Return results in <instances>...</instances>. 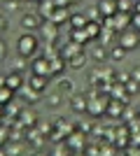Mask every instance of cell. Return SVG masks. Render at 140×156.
Listing matches in <instances>:
<instances>
[{
  "label": "cell",
  "mask_w": 140,
  "mask_h": 156,
  "mask_svg": "<svg viewBox=\"0 0 140 156\" xmlns=\"http://www.w3.org/2000/svg\"><path fill=\"white\" fill-rule=\"evenodd\" d=\"M0 117H2V112H0Z\"/></svg>",
  "instance_id": "ab89813d"
},
{
  "label": "cell",
  "mask_w": 140,
  "mask_h": 156,
  "mask_svg": "<svg viewBox=\"0 0 140 156\" xmlns=\"http://www.w3.org/2000/svg\"><path fill=\"white\" fill-rule=\"evenodd\" d=\"M124 86H126V93H128V96H133V93L140 91V84H138V82H133V79H128Z\"/></svg>",
  "instance_id": "83f0119b"
},
{
  "label": "cell",
  "mask_w": 140,
  "mask_h": 156,
  "mask_svg": "<svg viewBox=\"0 0 140 156\" xmlns=\"http://www.w3.org/2000/svg\"><path fill=\"white\" fill-rule=\"evenodd\" d=\"M66 65H68V61L63 58V56H54V58H49V79L63 75V72H66Z\"/></svg>",
  "instance_id": "52a82bcc"
},
{
  "label": "cell",
  "mask_w": 140,
  "mask_h": 156,
  "mask_svg": "<svg viewBox=\"0 0 140 156\" xmlns=\"http://www.w3.org/2000/svg\"><path fill=\"white\" fill-rule=\"evenodd\" d=\"M105 114L112 117V119H121V114H124V103H121V100H107Z\"/></svg>",
  "instance_id": "5bb4252c"
},
{
  "label": "cell",
  "mask_w": 140,
  "mask_h": 156,
  "mask_svg": "<svg viewBox=\"0 0 140 156\" xmlns=\"http://www.w3.org/2000/svg\"><path fill=\"white\" fill-rule=\"evenodd\" d=\"M133 7H135V0H117V12L133 14Z\"/></svg>",
  "instance_id": "603a6c76"
},
{
  "label": "cell",
  "mask_w": 140,
  "mask_h": 156,
  "mask_svg": "<svg viewBox=\"0 0 140 156\" xmlns=\"http://www.w3.org/2000/svg\"><path fill=\"white\" fill-rule=\"evenodd\" d=\"M5 86L9 89V91H14V93H19L21 91V86H23V77H21L19 72H7L5 75Z\"/></svg>",
  "instance_id": "ba28073f"
},
{
  "label": "cell",
  "mask_w": 140,
  "mask_h": 156,
  "mask_svg": "<svg viewBox=\"0 0 140 156\" xmlns=\"http://www.w3.org/2000/svg\"><path fill=\"white\" fill-rule=\"evenodd\" d=\"M80 51H84L82 49V44H77V42H73V40H68L66 44L61 47V51H59V56H63V58H70V56H75V54H80Z\"/></svg>",
  "instance_id": "8fae6325"
},
{
  "label": "cell",
  "mask_w": 140,
  "mask_h": 156,
  "mask_svg": "<svg viewBox=\"0 0 140 156\" xmlns=\"http://www.w3.org/2000/svg\"><path fill=\"white\" fill-rule=\"evenodd\" d=\"M135 110H138V117H140V105H138V107H135Z\"/></svg>",
  "instance_id": "f35d334b"
},
{
  "label": "cell",
  "mask_w": 140,
  "mask_h": 156,
  "mask_svg": "<svg viewBox=\"0 0 140 156\" xmlns=\"http://www.w3.org/2000/svg\"><path fill=\"white\" fill-rule=\"evenodd\" d=\"M105 23L103 26H110V28H114L117 33H124V30H128L131 28V19H133V14H126V12H114L112 16H105Z\"/></svg>",
  "instance_id": "7a4b0ae2"
},
{
  "label": "cell",
  "mask_w": 140,
  "mask_h": 156,
  "mask_svg": "<svg viewBox=\"0 0 140 156\" xmlns=\"http://www.w3.org/2000/svg\"><path fill=\"white\" fill-rule=\"evenodd\" d=\"M28 86H31L35 93H45V91H47V86H49V77H45V75H31V79H28Z\"/></svg>",
  "instance_id": "9c48e42d"
},
{
  "label": "cell",
  "mask_w": 140,
  "mask_h": 156,
  "mask_svg": "<svg viewBox=\"0 0 140 156\" xmlns=\"http://www.w3.org/2000/svg\"><path fill=\"white\" fill-rule=\"evenodd\" d=\"M107 91H110V98H112V100H121V103L126 105L128 96H124V93H126V86H124V84L114 82V84H110V89H107Z\"/></svg>",
  "instance_id": "4fadbf2b"
},
{
  "label": "cell",
  "mask_w": 140,
  "mask_h": 156,
  "mask_svg": "<svg viewBox=\"0 0 140 156\" xmlns=\"http://www.w3.org/2000/svg\"><path fill=\"white\" fill-rule=\"evenodd\" d=\"M7 137H9V135H7V130H5V128H0V144H5V142H7Z\"/></svg>",
  "instance_id": "d590c367"
},
{
  "label": "cell",
  "mask_w": 140,
  "mask_h": 156,
  "mask_svg": "<svg viewBox=\"0 0 140 156\" xmlns=\"http://www.w3.org/2000/svg\"><path fill=\"white\" fill-rule=\"evenodd\" d=\"M31 72H33V75H45V77H49V58H45V56H33V61H31Z\"/></svg>",
  "instance_id": "8992f818"
},
{
  "label": "cell",
  "mask_w": 140,
  "mask_h": 156,
  "mask_svg": "<svg viewBox=\"0 0 140 156\" xmlns=\"http://www.w3.org/2000/svg\"><path fill=\"white\" fill-rule=\"evenodd\" d=\"M126 58V49H124V47H112V49H110V61H114V63H119V61H124Z\"/></svg>",
  "instance_id": "7402d4cb"
},
{
  "label": "cell",
  "mask_w": 140,
  "mask_h": 156,
  "mask_svg": "<svg viewBox=\"0 0 140 156\" xmlns=\"http://www.w3.org/2000/svg\"><path fill=\"white\" fill-rule=\"evenodd\" d=\"M66 19H70V9H68V7H56V9H54V14H52V19H49V21H54L56 26H61V23H63Z\"/></svg>",
  "instance_id": "e0dca14e"
},
{
  "label": "cell",
  "mask_w": 140,
  "mask_h": 156,
  "mask_svg": "<svg viewBox=\"0 0 140 156\" xmlns=\"http://www.w3.org/2000/svg\"><path fill=\"white\" fill-rule=\"evenodd\" d=\"M7 28H9V19H7L5 14H0V35H2Z\"/></svg>",
  "instance_id": "f546056e"
},
{
  "label": "cell",
  "mask_w": 140,
  "mask_h": 156,
  "mask_svg": "<svg viewBox=\"0 0 140 156\" xmlns=\"http://www.w3.org/2000/svg\"><path fill=\"white\" fill-rule=\"evenodd\" d=\"M119 47H124L126 51H133V49H138L140 47V35L133 30V28H128V30L119 33V42H117Z\"/></svg>",
  "instance_id": "3957f363"
},
{
  "label": "cell",
  "mask_w": 140,
  "mask_h": 156,
  "mask_svg": "<svg viewBox=\"0 0 140 156\" xmlns=\"http://www.w3.org/2000/svg\"><path fill=\"white\" fill-rule=\"evenodd\" d=\"M7 56V44H5V40H0V61Z\"/></svg>",
  "instance_id": "836d02e7"
},
{
  "label": "cell",
  "mask_w": 140,
  "mask_h": 156,
  "mask_svg": "<svg viewBox=\"0 0 140 156\" xmlns=\"http://www.w3.org/2000/svg\"><path fill=\"white\" fill-rule=\"evenodd\" d=\"M87 61H89V56L84 51H80V54H75V56H70L68 58V65L70 68H75V70H80V68H84L87 65Z\"/></svg>",
  "instance_id": "ac0fdd59"
},
{
  "label": "cell",
  "mask_w": 140,
  "mask_h": 156,
  "mask_svg": "<svg viewBox=\"0 0 140 156\" xmlns=\"http://www.w3.org/2000/svg\"><path fill=\"white\" fill-rule=\"evenodd\" d=\"M42 26V16L38 12H26L23 16H21V28L28 33H33V30H40Z\"/></svg>",
  "instance_id": "5b68a950"
},
{
  "label": "cell",
  "mask_w": 140,
  "mask_h": 156,
  "mask_svg": "<svg viewBox=\"0 0 140 156\" xmlns=\"http://www.w3.org/2000/svg\"><path fill=\"white\" fill-rule=\"evenodd\" d=\"M70 142H73V144H82V137H80V135H77V137L73 135V137H70Z\"/></svg>",
  "instance_id": "8d00e7d4"
},
{
  "label": "cell",
  "mask_w": 140,
  "mask_h": 156,
  "mask_svg": "<svg viewBox=\"0 0 140 156\" xmlns=\"http://www.w3.org/2000/svg\"><path fill=\"white\" fill-rule=\"evenodd\" d=\"M91 58H93V63L103 65L107 58H110V49H107L105 44H96V47H93V51H91Z\"/></svg>",
  "instance_id": "7c38bea8"
},
{
  "label": "cell",
  "mask_w": 140,
  "mask_h": 156,
  "mask_svg": "<svg viewBox=\"0 0 140 156\" xmlns=\"http://www.w3.org/2000/svg\"><path fill=\"white\" fill-rule=\"evenodd\" d=\"M89 23V19H87V14H70V28H84Z\"/></svg>",
  "instance_id": "44dd1931"
},
{
  "label": "cell",
  "mask_w": 140,
  "mask_h": 156,
  "mask_svg": "<svg viewBox=\"0 0 140 156\" xmlns=\"http://www.w3.org/2000/svg\"><path fill=\"white\" fill-rule=\"evenodd\" d=\"M100 9V14L103 16H112L114 12H117V0H98V5H96Z\"/></svg>",
  "instance_id": "2e32d148"
},
{
  "label": "cell",
  "mask_w": 140,
  "mask_h": 156,
  "mask_svg": "<svg viewBox=\"0 0 140 156\" xmlns=\"http://www.w3.org/2000/svg\"><path fill=\"white\" fill-rule=\"evenodd\" d=\"M131 79H133V82H138V84H140V68H135V70L131 72Z\"/></svg>",
  "instance_id": "e575fe53"
},
{
  "label": "cell",
  "mask_w": 140,
  "mask_h": 156,
  "mask_svg": "<svg viewBox=\"0 0 140 156\" xmlns=\"http://www.w3.org/2000/svg\"><path fill=\"white\" fill-rule=\"evenodd\" d=\"M56 30H59V26L54 23V21H42V26H40V35L47 40V42H54V37H56Z\"/></svg>",
  "instance_id": "30bf717a"
},
{
  "label": "cell",
  "mask_w": 140,
  "mask_h": 156,
  "mask_svg": "<svg viewBox=\"0 0 140 156\" xmlns=\"http://www.w3.org/2000/svg\"><path fill=\"white\" fill-rule=\"evenodd\" d=\"M131 28L140 35V14H133V19H131Z\"/></svg>",
  "instance_id": "4dcf8cb0"
},
{
  "label": "cell",
  "mask_w": 140,
  "mask_h": 156,
  "mask_svg": "<svg viewBox=\"0 0 140 156\" xmlns=\"http://www.w3.org/2000/svg\"><path fill=\"white\" fill-rule=\"evenodd\" d=\"M128 79H131V72H117V82L119 84H126Z\"/></svg>",
  "instance_id": "1f68e13d"
},
{
  "label": "cell",
  "mask_w": 140,
  "mask_h": 156,
  "mask_svg": "<svg viewBox=\"0 0 140 156\" xmlns=\"http://www.w3.org/2000/svg\"><path fill=\"white\" fill-rule=\"evenodd\" d=\"M59 91H73V84H70L68 79H61L59 82Z\"/></svg>",
  "instance_id": "d6a6232c"
},
{
  "label": "cell",
  "mask_w": 140,
  "mask_h": 156,
  "mask_svg": "<svg viewBox=\"0 0 140 156\" xmlns=\"http://www.w3.org/2000/svg\"><path fill=\"white\" fill-rule=\"evenodd\" d=\"M124 121H135L138 119V110H131V107H124V114H121Z\"/></svg>",
  "instance_id": "4316f807"
},
{
  "label": "cell",
  "mask_w": 140,
  "mask_h": 156,
  "mask_svg": "<svg viewBox=\"0 0 140 156\" xmlns=\"http://www.w3.org/2000/svg\"><path fill=\"white\" fill-rule=\"evenodd\" d=\"M70 40L84 47V44L89 42V35H87V30H84V28H75V30H70Z\"/></svg>",
  "instance_id": "ffe728a7"
},
{
  "label": "cell",
  "mask_w": 140,
  "mask_h": 156,
  "mask_svg": "<svg viewBox=\"0 0 140 156\" xmlns=\"http://www.w3.org/2000/svg\"><path fill=\"white\" fill-rule=\"evenodd\" d=\"M12 93H14V91H9L7 86H2V89H0V107H2V105H7L9 100H12Z\"/></svg>",
  "instance_id": "d4e9b609"
},
{
  "label": "cell",
  "mask_w": 140,
  "mask_h": 156,
  "mask_svg": "<svg viewBox=\"0 0 140 156\" xmlns=\"http://www.w3.org/2000/svg\"><path fill=\"white\" fill-rule=\"evenodd\" d=\"M107 107V98H98V93L89 96V103H87V112L91 117H100Z\"/></svg>",
  "instance_id": "277c9868"
},
{
  "label": "cell",
  "mask_w": 140,
  "mask_h": 156,
  "mask_svg": "<svg viewBox=\"0 0 140 156\" xmlns=\"http://www.w3.org/2000/svg\"><path fill=\"white\" fill-rule=\"evenodd\" d=\"M47 105H52V107H59V105H61V96H59V91H56V96H49V98H47Z\"/></svg>",
  "instance_id": "f1b7e54d"
},
{
  "label": "cell",
  "mask_w": 140,
  "mask_h": 156,
  "mask_svg": "<svg viewBox=\"0 0 140 156\" xmlns=\"http://www.w3.org/2000/svg\"><path fill=\"white\" fill-rule=\"evenodd\" d=\"M84 30H87L89 40H96V37H100V30H103V23H100V21H89L87 26H84Z\"/></svg>",
  "instance_id": "d6986e66"
},
{
  "label": "cell",
  "mask_w": 140,
  "mask_h": 156,
  "mask_svg": "<svg viewBox=\"0 0 140 156\" xmlns=\"http://www.w3.org/2000/svg\"><path fill=\"white\" fill-rule=\"evenodd\" d=\"M87 103H89V98H84L82 93H75L70 96V107H73L75 112H87Z\"/></svg>",
  "instance_id": "9a60e30c"
},
{
  "label": "cell",
  "mask_w": 140,
  "mask_h": 156,
  "mask_svg": "<svg viewBox=\"0 0 140 156\" xmlns=\"http://www.w3.org/2000/svg\"><path fill=\"white\" fill-rule=\"evenodd\" d=\"M2 86H5V75H2V77H0V89H2Z\"/></svg>",
  "instance_id": "74e56055"
},
{
  "label": "cell",
  "mask_w": 140,
  "mask_h": 156,
  "mask_svg": "<svg viewBox=\"0 0 140 156\" xmlns=\"http://www.w3.org/2000/svg\"><path fill=\"white\" fill-rule=\"evenodd\" d=\"M12 68H14V72H16V70H19V72H23L26 68H31V63H28V58H26V56H19V58H14Z\"/></svg>",
  "instance_id": "cb8c5ba5"
},
{
  "label": "cell",
  "mask_w": 140,
  "mask_h": 156,
  "mask_svg": "<svg viewBox=\"0 0 140 156\" xmlns=\"http://www.w3.org/2000/svg\"><path fill=\"white\" fill-rule=\"evenodd\" d=\"M21 91H23V98H26L28 103H35V100H38V96H40V93H35L33 89H31V86H26V89L21 86Z\"/></svg>",
  "instance_id": "484cf974"
},
{
  "label": "cell",
  "mask_w": 140,
  "mask_h": 156,
  "mask_svg": "<svg viewBox=\"0 0 140 156\" xmlns=\"http://www.w3.org/2000/svg\"><path fill=\"white\" fill-rule=\"evenodd\" d=\"M38 51H40V40L35 37L33 33L26 30L23 35H19V40H16V54H19V56L33 58Z\"/></svg>",
  "instance_id": "6da1fadb"
}]
</instances>
